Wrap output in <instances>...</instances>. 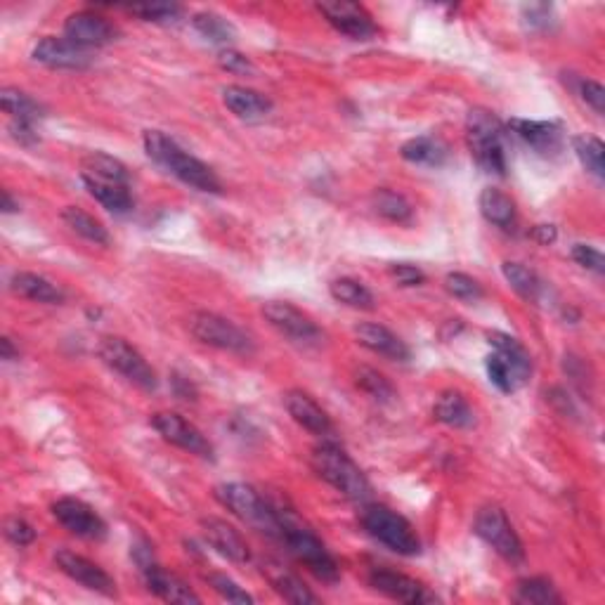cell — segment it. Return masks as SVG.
<instances>
[{"instance_id":"cell-1","label":"cell","mask_w":605,"mask_h":605,"mask_svg":"<svg viewBox=\"0 0 605 605\" xmlns=\"http://www.w3.org/2000/svg\"><path fill=\"white\" fill-rule=\"evenodd\" d=\"M142 142H145V152L149 159L161 168H166V171L175 175L180 182H185V185H190L199 192H223V182L213 173V168L206 166L197 156L185 152V149L173 138H168L166 133H161V130H145Z\"/></svg>"},{"instance_id":"cell-2","label":"cell","mask_w":605,"mask_h":605,"mask_svg":"<svg viewBox=\"0 0 605 605\" xmlns=\"http://www.w3.org/2000/svg\"><path fill=\"white\" fill-rule=\"evenodd\" d=\"M466 140L473 161L485 173L504 178L509 159H506V126L490 109L476 107L466 116Z\"/></svg>"},{"instance_id":"cell-3","label":"cell","mask_w":605,"mask_h":605,"mask_svg":"<svg viewBox=\"0 0 605 605\" xmlns=\"http://www.w3.org/2000/svg\"><path fill=\"white\" fill-rule=\"evenodd\" d=\"M312 468L324 483H329L343 497L353 499V502H367L372 497V483L362 473V468L348 457L346 450L336 445V442L324 440L312 450Z\"/></svg>"},{"instance_id":"cell-4","label":"cell","mask_w":605,"mask_h":605,"mask_svg":"<svg viewBox=\"0 0 605 605\" xmlns=\"http://www.w3.org/2000/svg\"><path fill=\"white\" fill-rule=\"evenodd\" d=\"M487 338H490V346L494 348L492 353L487 355V362H485L490 383L506 395L516 393V390H520L530 381V374H532L530 353L525 350V346L518 341V338L502 334V331H492Z\"/></svg>"},{"instance_id":"cell-5","label":"cell","mask_w":605,"mask_h":605,"mask_svg":"<svg viewBox=\"0 0 605 605\" xmlns=\"http://www.w3.org/2000/svg\"><path fill=\"white\" fill-rule=\"evenodd\" d=\"M216 499L225 506L232 516H237L242 523L251 525L253 530L265 532L268 537L282 539L284 516L275 506H270L260 497V492L244 483H225L216 487Z\"/></svg>"},{"instance_id":"cell-6","label":"cell","mask_w":605,"mask_h":605,"mask_svg":"<svg viewBox=\"0 0 605 605\" xmlns=\"http://www.w3.org/2000/svg\"><path fill=\"white\" fill-rule=\"evenodd\" d=\"M362 528L372 535L376 542L388 546L390 551L400 556H419L421 539L412 528V523L398 511L388 509L381 504H369L362 509L360 516Z\"/></svg>"},{"instance_id":"cell-7","label":"cell","mask_w":605,"mask_h":605,"mask_svg":"<svg viewBox=\"0 0 605 605\" xmlns=\"http://www.w3.org/2000/svg\"><path fill=\"white\" fill-rule=\"evenodd\" d=\"M282 542L289 546V554L294 556L298 563L305 565L317 580L327 584H334L341 580V568H338L336 558L327 551V546L320 542V537L312 535L310 530L301 528V525L291 523L286 516H284Z\"/></svg>"},{"instance_id":"cell-8","label":"cell","mask_w":605,"mask_h":605,"mask_svg":"<svg viewBox=\"0 0 605 605\" xmlns=\"http://www.w3.org/2000/svg\"><path fill=\"white\" fill-rule=\"evenodd\" d=\"M190 334L204 346L225 350V353L251 355L256 350L253 338L242 327H237L223 315H216V312H194L190 317Z\"/></svg>"},{"instance_id":"cell-9","label":"cell","mask_w":605,"mask_h":605,"mask_svg":"<svg viewBox=\"0 0 605 605\" xmlns=\"http://www.w3.org/2000/svg\"><path fill=\"white\" fill-rule=\"evenodd\" d=\"M100 357L109 369L119 372L133 386L142 390H156V386H159L152 364L145 360V355L138 348L130 346L126 338L104 336L100 341Z\"/></svg>"},{"instance_id":"cell-10","label":"cell","mask_w":605,"mask_h":605,"mask_svg":"<svg viewBox=\"0 0 605 605\" xmlns=\"http://www.w3.org/2000/svg\"><path fill=\"white\" fill-rule=\"evenodd\" d=\"M473 532L497 551L504 561L509 563H523L525 561V549L520 542L518 532L513 530L509 516L499 506H485L478 511L476 523H473Z\"/></svg>"},{"instance_id":"cell-11","label":"cell","mask_w":605,"mask_h":605,"mask_svg":"<svg viewBox=\"0 0 605 605\" xmlns=\"http://www.w3.org/2000/svg\"><path fill=\"white\" fill-rule=\"evenodd\" d=\"M263 317L270 322L272 329H277L279 334L289 338L291 343H298V346H320L324 341L322 329L317 327L315 320L286 301L265 303Z\"/></svg>"},{"instance_id":"cell-12","label":"cell","mask_w":605,"mask_h":605,"mask_svg":"<svg viewBox=\"0 0 605 605\" xmlns=\"http://www.w3.org/2000/svg\"><path fill=\"white\" fill-rule=\"evenodd\" d=\"M52 516L71 535L88 539V542H102L107 537V523L93 506L81 502L76 497H62L52 504Z\"/></svg>"},{"instance_id":"cell-13","label":"cell","mask_w":605,"mask_h":605,"mask_svg":"<svg viewBox=\"0 0 605 605\" xmlns=\"http://www.w3.org/2000/svg\"><path fill=\"white\" fill-rule=\"evenodd\" d=\"M152 426L161 438L175 447H180V450L190 452L194 457L201 459H213V445L197 426L185 419V416L175 412H156L152 416Z\"/></svg>"},{"instance_id":"cell-14","label":"cell","mask_w":605,"mask_h":605,"mask_svg":"<svg viewBox=\"0 0 605 605\" xmlns=\"http://www.w3.org/2000/svg\"><path fill=\"white\" fill-rule=\"evenodd\" d=\"M317 10L322 12V17L334 26L338 34L353 38V41H369V38L376 36V31H379L372 15L357 3L334 0V3H320Z\"/></svg>"},{"instance_id":"cell-15","label":"cell","mask_w":605,"mask_h":605,"mask_svg":"<svg viewBox=\"0 0 605 605\" xmlns=\"http://www.w3.org/2000/svg\"><path fill=\"white\" fill-rule=\"evenodd\" d=\"M64 38L81 45V48L93 50L112 45L119 38V29L107 17L90 10H81L67 17V22H64Z\"/></svg>"},{"instance_id":"cell-16","label":"cell","mask_w":605,"mask_h":605,"mask_svg":"<svg viewBox=\"0 0 605 605\" xmlns=\"http://www.w3.org/2000/svg\"><path fill=\"white\" fill-rule=\"evenodd\" d=\"M55 563L69 580L78 582L88 591H95V594H102L107 598L116 596V582L112 580V575L97 563L90 561V558L74 554V551L69 549H60L55 554Z\"/></svg>"},{"instance_id":"cell-17","label":"cell","mask_w":605,"mask_h":605,"mask_svg":"<svg viewBox=\"0 0 605 605\" xmlns=\"http://www.w3.org/2000/svg\"><path fill=\"white\" fill-rule=\"evenodd\" d=\"M369 587L379 594L393 598V601L400 603H412V605H421V603H435L438 596L431 594L424 584L414 577L402 575V572L388 570V568H374L369 572Z\"/></svg>"},{"instance_id":"cell-18","label":"cell","mask_w":605,"mask_h":605,"mask_svg":"<svg viewBox=\"0 0 605 605\" xmlns=\"http://www.w3.org/2000/svg\"><path fill=\"white\" fill-rule=\"evenodd\" d=\"M34 62L43 64L50 69H88L93 57L90 50L81 48V45L71 43L64 36H45L36 43L34 52H31Z\"/></svg>"},{"instance_id":"cell-19","label":"cell","mask_w":605,"mask_h":605,"mask_svg":"<svg viewBox=\"0 0 605 605\" xmlns=\"http://www.w3.org/2000/svg\"><path fill=\"white\" fill-rule=\"evenodd\" d=\"M506 130H511L518 140H523L539 156H556L563 149V128L556 121H532L511 119Z\"/></svg>"},{"instance_id":"cell-20","label":"cell","mask_w":605,"mask_h":605,"mask_svg":"<svg viewBox=\"0 0 605 605\" xmlns=\"http://www.w3.org/2000/svg\"><path fill=\"white\" fill-rule=\"evenodd\" d=\"M201 532L208 546L218 551L220 556H225L232 563H249L251 561V549L242 537V532L234 530L230 523L220 518H201Z\"/></svg>"},{"instance_id":"cell-21","label":"cell","mask_w":605,"mask_h":605,"mask_svg":"<svg viewBox=\"0 0 605 605\" xmlns=\"http://www.w3.org/2000/svg\"><path fill=\"white\" fill-rule=\"evenodd\" d=\"M355 338L362 348L372 350V353L386 357L393 362L412 360V350L398 334H393L388 327L376 322H362L355 327Z\"/></svg>"},{"instance_id":"cell-22","label":"cell","mask_w":605,"mask_h":605,"mask_svg":"<svg viewBox=\"0 0 605 605\" xmlns=\"http://www.w3.org/2000/svg\"><path fill=\"white\" fill-rule=\"evenodd\" d=\"M284 405L286 412L291 414V419H294L298 426H303L305 431L320 435V438H331V435H334V424H331L329 414L324 412L308 393H303V390H289V393L284 395Z\"/></svg>"},{"instance_id":"cell-23","label":"cell","mask_w":605,"mask_h":605,"mask_svg":"<svg viewBox=\"0 0 605 605\" xmlns=\"http://www.w3.org/2000/svg\"><path fill=\"white\" fill-rule=\"evenodd\" d=\"M142 570V577H145L147 589L152 591L154 596H159L161 601L168 603H201V598L194 594V591L187 587V582H182L178 575L168 572L156 565L154 561L147 563Z\"/></svg>"},{"instance_id":"cell-24","label":"cell","mask_w":605,"mask_h":605,"mask_svg":"<svg viewBox=\"0 0 605 605\" xmlns=\"http://www.w3.org/2000/svg\"><path fill=\"white\" fill-rule=\"evenodd\" d=\"M81 180L83 185H86L90 197L102 208H107L109 213H114V216H126V213L133 211L135 201L133 194H130V185H123V182L114 180H102L86 173H81Z\"/></svg>"},{"instance_id":"cell-25","label":"cell","mask_w":605,"mask_h":605,"mask_svg":"<svg viewBox=\"0 0 605 605\" xmlns=\"http://www.w3.org/2000/svg\"><path fill=\"white\" fill-rule=\"evenodd\" d=\"M223 104L237 119L256 121L272 112V100L268 95L246 86H227L223 88Z\"/></svg>"},{"instance_id":"cell-26","label":"cell","mask_w":605,"mask_h":605,"mask_svg":"<svg viewBox=\"0 0 605 605\" xmlns=\"http://www.w3.org/2000/svg\"><path fill=\"white\" fill-rule=\"evenodd\" d=\"M10 289L15 291L17 296L26 298V301L45 305L64 303V291L60 286L50 282V279H45L43 275H36V272H17V275H12Z\"/></svg>"},{"instance_id":"cell-27","label":"cell","mask_w":605,"mask_h":605,"mask_svg":"<svg viewBox=\"0 0 605 605\" xmlns=\"http://www.w3.org/2000/svg\"><path fill=\"white\" fill-rule=\"evenodd\" d=\"M478 206L487 223L499 227V230H513L518 223L516 204H513L509 194L499 190V187H485V190L480 192Z\"/></svg>"},{"instance_id":"cell-28","label":"cell","mask_w":605,"mask_h":605,"mask_svg":"<svg viewBox=\"0 0 605 605\" xmlns=\"http://www.w3.org/2000/svg\"><path fill=\"white\" fill-rule=\"evenodd\" d=\"M400 156L414 166L440 168L450 159V149H447L442 140L433 138V135H419V138L407 140L405 145H402Z\"/></svg>"},{"instance_id":"cell-29","label":"cell","mask_w":605,"mask_h":605,"mask_svg":"<svg viewBox=\"0 0 605 605\" xmlns=\"http://www.w3.org/2000/svg\"><path fill=\"white\" fill-rule=\"evenodd\" d=\"M433 414L440 424L450 428H473L476 426V414L473 407L468 405V400L459 390H445L438 395L433 405Z\"/></svg>"},{"instance_id":"cell-30","label":"cell","mask_w":605,"mask_h":605,"mask_svg":"<svg viewBox=\"0 0 605 605\" xmlns=\"http://www.w3.org/2000/svg\"><path fill=\"white\" fill-rule=\"evenodd\" d=\"M265 575H268V580L272 584V589L277 591L279 596L284 598V601L296 603V605H312V603H320V596H315L312 591L305 587L303 580L294 572L284 570L282 565L277 563H268L265 565Z\"/></svg>"},{"instance_id":"cell-31","label":"cell","mask_w":605,"mask_h":605,"mask_svg":"<svg viewBox=\"0 0 605 605\" xmlns=\"http://www.w3.org/2000/svg\"><path fill=\"white\" fill-rule=\"evenodd\" d=\"M0 107H3V112L8 114L12 121L31 123V126H36V123L45 116V109L41 104H38L34 97L22 93V90L17 88L0 90Z\"/></svg>"},{"instance_id":"cell-32","label":"cell","mask_w":605,"mask_h":605,"mask_svg":"<svg viewBox=\"0 0 605 605\" xmlns=\"http://www.w3.org/2000/svg\"><path fill=\"white\" fill-rule=\"evenodd\" d=\"M504 279L511 284V289L516 291L520 298H525V301L537 303L539 298L544 294V284L542 279H539L535 272L530 268H525L523 263H516V260H506L502 265Z\"/></svg>"},{"instance_id":"cell-33","label":"cell","mask_w":605,"mask_h":605,"mask_svg":"<svg viewBox=\"0 0 605 605\" xmlns=\"http://www.w3.org/2000/svg\"><path fill=\"white\" fill-rule=\"evenodd\" d=\"M62 220H64V223H67V227H69L71 232L78 234V237L88 239V242L100 244V246H107L109 244L107 227H104L95 216H90L88 211H83V208L67 206L62 211Z\"/></svg>"},{"instance_id":"cell-34","label":"cell","mask_w":605,"mask_h":605,"mask_svg":"<svg viewBox=\"0 0 605 605\" xmlns=\"http://www.w3.org/2000/svg\"><path fill=\"white\" fill-rule=\"evenodd\" d=\"M329 294L334 298L336 303L348 305V308L355 310H374L376 298L372 291L367 289L362 282H357L353 277H341L334 279V282L329 284Z\"/></svg>"},{"instance_id":"cell-35","label":"cell","mask_w":605,"mask_h":605,"mask_svg":"<svg viewBox=\"0 0 605 605\" xmlns=\"http://www.w3.org/2000/svg\"><path fill=\"white\" fill-rule=\"evenodd\" d=\"M372 206L381 218L390 220V223L409 225V223H412V218H414L412 204H409V201L402 197V194L393 192V190H386V187H381V190H376L372 194Z\"/></svg>"},{"instance_id":"cell-36","label":"cell","mask_w":605,"mask_h":605,"mask_svg":"<svg viewBox=\"0 0 605 605\" xmlns=\"http://www.w3.org/2000/svg\"><path fill=\"white\" fill-rule=\"evenodd\" d=\"M353 379H355V386L360 388L362 393H367L369 398L376 402H383V405H388V402H393L395 398H398L393 383H390L381 372H376L374 367H367V364L355 367Z\"/></svg>"},{"instance_id":"cell-37","label":"cell","mask_w":605,"mask_h":605,"mask_svg":"<svg viewBox=\"0 0 605 605\" xmlns=\"http://www.w3.org/2000/svg\"><path fill=\"white\" fill-rule=\"evenodd\" d=\"M86 175H95V178L102 180H114V182H123V185H130V173L128 168L121 164L119 159H114L112 154L104 152H90L81 164Z\"/></svg>"},{"instance_id":"cell-38","label":"cell","mask_w":605,"mask_h":605,"mask_svg":"<svg viewBox=\"0 0 605 605\" xmlns=\"http://www.w3.org/2000/svg\"><path fill=\"white\" fill-rule=\"evenodd\" d=\"M516 601L528 605H556L563 598L546 577H528L516 584Z\"/></svg>"},{"instance_id":"cell-39","label":"cell","mask_w":605,"mask_h":605,"mask_svg":"<svg viewBox=\"0 0 605 605\" xmlns=\"http://www.w3.org/2000/svg\"><path fill=\"white\" fill-rule=\"evenodd\" d=\"M194 29L199 31L206 41L216 43V45H227L237 38V29H234L232 22H227L225 17L216 15V12H197L192 17Z\"/></svg>"},{"instance_id":"cell-40","label":"cell","mask_w":605,"mask_h":605,"mask_svg":"<svg viewBox=\"0 0 605 605\" xmlns=\"http://www.w3.org/2000/svg\"><path fill=\"white\" fill-rule=\"evenodd\" d=\"M572 147H575L577 159L582 161V166L587 168V171L594 175L596 180L605 178V147L603 142L594 138V135H577L575 140H572Z\"/></svg>"},{"instance_id":"cell-41","label":"cell","mask_w":605,"mask_h":605,"mask_svg":"<svg viewBox=\"0 0 605 605\" xmlns=\"http://www.w3.org/2000/svg\"><path fill=\"white\" fill-rule=\"evenodd\" d=\"M206 582H208V587L216 591V594L227 603H237V605L253 603V596L249 594V591H244L237 582L232 580V577H227L225 572H208Z\"/></svg>"},{"instance_id":"cell-42","label":"cell","mask_w":605,"mask_h":605,"mask_svg":"<svg viewBox=\"0 0 605 605\" xmlns=\"http://www.w3.org/2000/svg\"><path fill=\"white\" fill-rule=\"evenodd\" d=\"M445 289L450 291L454 298H459V301H468V303L471 301L476 303L485 296L483 286L478 284V279L466 275V272H450V275L445 277Z\"/></svg>"},{"instance_id":"cell-43","label":"cell","mask_w":605,"mask_h":605,"mask_svg":"<svg viewBox=\"0 0 605 605\" xmlns=\"http://www.w3.org/2000/svg\"><path fill=\"white\" fill-rule=\"evenodd\" d=\"M135 17H140L142 22L152 24H175L182 17L180 5H168V3H156V5H140V8H130Z\"/></svg>"},{"instance_id":"cell-44","label":"cell","mask_w":605,"mask_h":605,"mask_svg":"<svg viewBox=\"0 0 605 605\" xmlns=\"http://www.w3.org/2000/svg\"><path fill=\"white\" fill-rule=\"evenodd\" d=\"M572 258H575L577 265H582L584 270L594 272V275H598V277L605 272V258H603V253L596 249V246L575 244L572 246Z\"/></svg>"},{"instance_id":"cell-45","label":"cell","mask_w":605,"mask_h":605,"mask_svg":"<svg viewBox=\"0 0 605 605\" xmlns=\"http://www.w3.org/2000/svg\"><path fill=\"white\" fill-rule=\"evenodd\" d=\"M5 537H8L15 546H29V544H34L36 530H34V525L26 523L24 518L12 516L5 520Z\"/></svg>"},{"instance_id":"cell-46","label":"cell","mask_w":605,"mask_h":605,"mask_svg":"<svg viewBox=\"0 0 605 605\" xmlns=\"http://www.w3.org/2000/svg\"><path fill=\"white\" fill-rule=\"evenodd\" d=\"M218 64L220 69L230 71V74H251L253 71V64L249 57H246L244 52L232 48H225L218 52Z\"/></svg>"},{"instance_id":"cell-47","label":"cell","mask_w":605,"mask_h":605,"mask_svg":"<svg viewBox=\"0 0 605 605\" xmlns=\"http://www.w3.org/2000/svg\"><path fill=\"white\" fill-rule=\"evenodd\" d=\"M388 272L400 286H419L426 282L424 270L416 268V265H409V263H393L388 268Z\"/></svg>"},{"instance_id":"cell-48","label":"cell","mask_w":605,"mask_h":605,"mask_svg":"<svg viewBox=\"0 0 605 605\" xmlns=\"http://www.w3.org/2000/svg\"><path fill=\"white\" fill-rule=\"evenodd\" d=\"M580 95H582V100L587 102L598 116L605 114V88L601 86V83L587 78V81L580 83Z\"/></svg>"},{"instance_id":"cell-49","label":"cell","mask_w":605,"mask_h":605,"mask_svg":"<svg viewBox=\"0 0 605 605\" xmlns=\"http://www.w3.org/2000/svg\"><path fill=\"white\" fill-rule=\"evenodd\" d=\"M551 12H554V8L546 3H535V5H525L523 8V17H525V24L530 26V29H549L551 24Z\"/></svg>"},{"instance_id":"cell-50","label":"cell","mask_w":605,"mask_h":605,"mask_svg":"<svg viewBox=\"0 0 605 605\" xmlns=\"http://www.w3.org/2000/svg\"><path fill=\"white\" fill-rule=\"evenodd\" d=\"M10 135L19 142V145H24V147H31V145H36V142H38L36 126H31V123L10 121Z\"/></svg>"},{"instance_id":"cell-51","label":"cell","mask_w":605,"mask_h":605,"mask_svg":"<svg viewBox=\"0 0 605 605\" xmlns=\"http://www.w3.org/2000/svg\"><path fill=\"white\" fill-rule=\"evenodd\" d=\"M532 237H535L539 244H554L558 232H556L554 225H537L535 230H532Z\"/></svg>"},{"instance_id":"cell-52","label":"cell","mask_w":605,"mask_h":605,"mask_svg":"<svg viewBox=\"0 0 605 605\" xmlns=\"http://www.w3.org/2000/svg\"><path fill=\"white\" fill-rule=\"evenodd\" d=\"M0 355H3L5 362H12V360H19V350L12 346V341L8 336L0 338Z\"/></svg>"},{"instance_id":"cell-53","label":"cell","mask_w":605,"mask_h":605,"mask_svg":"<svg viewBox=\"0 0 605 605\" xmlns=\"http://www.w3.org/2000/svg\"><path fill=\"white\" fill-rule=\"evenodd\" d=\"M0 208H3V213H17L19 211V204L10 197L8 190L3 192V206H0Z\"/></svg>"}]
</instances>
